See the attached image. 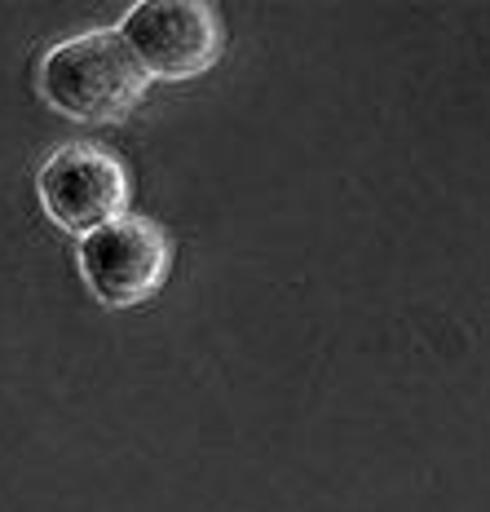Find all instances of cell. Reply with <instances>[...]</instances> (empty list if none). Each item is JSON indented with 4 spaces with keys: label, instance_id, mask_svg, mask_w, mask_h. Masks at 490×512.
Returning a JSON list of instances; mask_svg holds the SVG:
<instances>
[{
    "label": "cell",
    "instance_id": "cell-1",
    "mask_svg": "<svg viewBox=\"0 0 490 512\" xmlns=\"http://www.w3.org/2000/svg\"><path fill=\"white\" fill-rule=\"evenodd\" d=\"M40 98L58 115L80 124H115L146 98L151 76L115 27L84 31L40 58Z\"/></svg>",
    "mask_w": 490,
    "mask_h": 512
},
{
    "label": "cell",
    "instance_id": "cell-2",
    "mask_svg": "<svg viewBox=\"0 0 490 512\" xmlns=\"http://www.w3.org/2000/svg\"><path fill=\"white\" fill-rule=\"evenodd\" d=\"M76 256L93 301H102L106 309H133L164 287L168 265H173V243L155 221L124 212V217L84 234Z\"/></svg>",
    "mask_w": 490,
    "mask_h": 512
},
{
    "label": "cell",
    "instance_id": "cell-3",
    "mask_svg": "<svg viewBox=\"0 0 490 512\" xmlns=\"http://www.w3.org/2000/svg\"><path fill=\"white\" fill-rule=\"evenodd\" d=\"M36 195L53 226L84 239L129 212V173L106 146L67 142L40 164Z\"/></svg>",
    "mask_w": 490,
    "mask_h": 512
},
{
    "label": "cell",
    "instance_id": "cell-4",
    "mask_svg": "<svg viewBox=\"0 0 490 512\" xmlns=\"http://www.w3.org/2000/svg\"><path fill=\"white\" fill-rule=\"evenodd\" d=\"M151 80L204 76L221 58V18L204 0H142L115 27Z\"/></svg>",
    "mask_w": 490,
    "mask_h": 512
}]
</instances>
